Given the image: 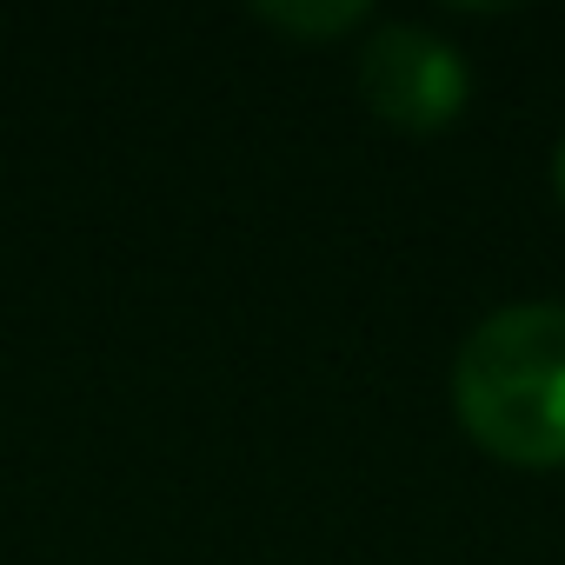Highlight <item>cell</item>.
Listing matches in <instances>:
<instances>
[{
	"label": "cell",
	"mask_w": 565,
	"mask_h": 565,
	"mask_svg": "<svg viewBox=\"0 0 565 565\" xmlns=\"http://www.w3.org/2000/svg\"><path fill=\"white\" fill-rule=\"evenodd\" d=\"M452 413L466 439L505 466H565V300H512L486 313L459 340Z\"/></svg>",
	"instance_id": "obj_1"
},
{
	"label": "cell",
	"mask_w": 565,
	"mask_h": 565,
	"mask_svg": "<svg viewBox=\"0 0 565 565\" xmlns=\"http://www.w3.org/2000/svg\"><path fill=\"white\" fill-rule=\"evenodd\" d=\"M552 193H558V206H565V140H558V153H552Z\"/></svg>",
	"instance_id": "obj_4"
},
{
	"label": "cell",
	"mask_w": 565,
	"mask_h": 565,
	"mask_svg": "<svg viewBox=\"0 0 565 565\" xmlns=\"http://www.w3.org/2000/svg\"><path fill=\"white\" fill-rule=\"evenodd\" d=\"M259 28H279V34H300V41H340L353 28H373V8H360V0H340V8H253Z\"/></svg>",
	"instance_id": "obj_3"
},
{
	"label": "cell",
	"mask_w": 565,
	"mask_h": 565,
	"mask_svg": "<svg viewBox=\"0 0 565 565\" xmlns=\"http://www.w3.org/2000/svg\"><path fill=\"white\" fill-rule=\"evenodd\" d=\"M472 94V67L466 54L419 28V21H380L360 47V100L399 127V134H439L466 114Z\"/></svg>",
	"instance_id": "obj_2"
}]
</instances>
